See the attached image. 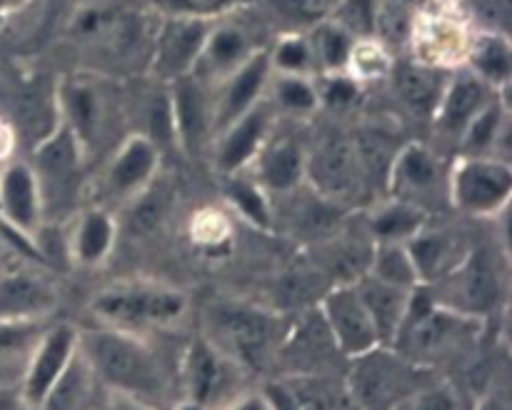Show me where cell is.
<instances>
[{
  "mask_svg": "<svg viewBox=\"0 0 512 410\" xmlns=\"http://www.w3.org/2000/svg\"><path fill=\"white\" fill-rule=\"evenodd\" d=\"M78 343L110 400L118 398L125 405L160 403L165 373L143 335L98 323L95 328L78 330Z\"/></svg>",
  "mask_w": 512,
  "mask_h": 410,
  "instance_id": "1",
  "label": "cell"
},
{
  "mask_svg": "<svg viewBox=\"0 0 512 410\" xmlns=\"http://www.w3.org/2000/svg\"><path fill=\"white\" fill-rule=\"evenodd\" d=\"M480 330H483V320L438 303L420 285L415 288L403 325L390 345L413 363L430 368L433 363L465 353V348L475 343Z\"/></svg>",
  "mask_w": 512,
  "mask_h": 410,
  "instance_id": "2",
  "label": "cell"
},
{
  "mask_svg": "<svg viewBox=\"0 0 512 410\" xmlns=\"http://www.w3.org/2000/svg\"><path fill=\"white\" fill-rule=\"evenodd\" d=\"M90 310L98 323L143 335L178 325L188 313V298L173 285L155 280H123L100 290Z\"/></svg>",
  "mask_w": 512,
  "mask_h": 410,
  "instance_id": "3",
  "label": "cell"
},
{
  "mask_svg": "<svg viewBox=\"0 0 512 410\" xmlns=\"http://www.w3.org/2000/svg\"><path fill=\"white\" fill-rule=\"evenodd\" d=\"M423 365L405 358L393 345H375L350 358L345 393L350 405L363 408H403L410 395L425 385Z\"/></svg>",
  "mask_w": 512,
  "mask_h": 410,
  "instance_id": "4",
  "label": "cell"
},
{
  "mask_svg": "<svg viewBox=\"0 0 512 410\" xmlns=\"http://www.w3.org/2000/svg\"><path fill=\"white\" fill-rule=\"evenodd\" d=\"M305 183L330 203L348 208L368 193V180L360 168L350 130L325 125L305 140Z\"/></svg>",
  "mask_w": 512,
  "mask_h": 410,
  "instance_id": "5",
  "label": "cell"
},
{
  "mask_svg": "<svg viewBox=\"0 0 512 410\" xmlns=\"http://www.w3.org/2000/svg\"><path fill=\"white\" fill-rule=\"evenodd\" d=\"M30 165L38 178L40 195H43L45 220L53 215L55 223H60L63 215L75 213L78 195L83 190L85 168H88V155L63 120L35 143Z\"/></svg>",
  "mask_w": 512,
  "mask_h": 410,
  "instance_id": "6",
  "label": "cell"
},
{
  "mask_svg": "<svg viewBox=\"0 0 512 410\" xmlns=\"http://www.w3.org/2000/svg\"><path fill=\"white\" fill-rule=\"evenodd\" d=\"M210 340L223 353L248 368H260L268 363L280 345L285 343L283 323L270 310L248 303H218L210 305Z\"/></svg>",
  "mask_w": 512,
  "mask_h": 410,
  "instance_id": "7",
  "label": "cell"
},
{
  "mask_svg": "<svg viewBox=\"0 0 512 410\" xmlns=\"http://www.w3.org/2000/svg\"><path fill=\"white\" fill-rule=\"evenodd\" d=\"M60 120L75 133L83 145L88 163L110 138V125H115L118 100L100 75L73 73L60 80L58 88Z\"/></svg>",
  "mask_w": 512,
  "mask_h": 410,
  "instance_id": "8",
  "label": "cell"
},
{
  "mask_svg": "<svg viewBox=\"0 0 512 410\" xmlns=\"http://www.w3.org/2000/svg\"><path fill=\"white\" fill-rule=\"evenodd\" d=\"M433 285L443 290V293H430L438 303L470 315V318L483 320V323L490 313L500 308L505 293L503 268H500L498 258L485 248H470L463 260Z\"/></svg>",
  "mask_w": 512,
  "mask_h": 410,
  "instance_id": "9",
  "label": "cell"
},
{
  "mask_svg": "<svg viewBox=\"0 0 512 410\" xmlns=\"http://www.w3.org/2000/svg\"><path fill=\"white\" fill-rule=\"evenodd\" d=\"M512 195L508 160L490 155H463L448 170V203L473 218H495L505 213Z\"/></svg>",
  "mask_w": 512,
  "mask_h": 410,
  "instance_id": "10",
  "label": "cell"
},
{
  "mask_svg": "<svg viewBox=\"0 0 512 410\" xmlns=\"http://www.w3.org/2000/svg\"><path fill=\"white\" fill-rule=\"evenodd\" d=\"M240 370L243 365L218 348L208 335L190 340L180 360V385L185 400L180 405L210 408V405H230L238 398Z\"/></svg>",
  "mask_w": 512,
  "mask_h": 410,
  "instance_id": "11",
  "label": "cell"
},
{
  "mask_svg": "<svg viewBox=\"0 0 512 410\" xmlns=\"http://www.w3.org/2000/svg\"><path fill=\"white\" fill-rule=\"evenodd\" d=\"M473 33L468 20L455 8V0H428L415 18L408 45L413 48V58L453 70L465 63Z\"/></svg>",
  "mask_w": 512,
  "mask_h": 410,
  "instance_id": "12",
  "label": "cell"
},
{
  "mask_svg": "<svg viewBox=\"0 0 512 410\" xmlns=\"http://www.w3.org/2000/svg\"><path fill=\"white\" fill-rule=\"evenodd\" d=\"M385 190L390 198L428 210L440 200L448 203V170L428 145L403 143L390 163Z\"/></svg>",
  "mask_w": 512,
  "mask_h": 410,
  "instance_id": "13",
  "label": "cell"
},
{
  "mask_svg": "<svg viewBox=\"0 0 512 410\" xmlns=\"http://www.w3.org/2000/svg\"><path fill=\"white\" fill-rule=\"evenodd\" d=\"M213 20L160 15L150 43V70L160 83L193 73Z\"/></svg>",
  "mask_w": 512,
  "mask_h": 410,
  "instance_id": "14",
  "label": "cell"
},
{
  "mask_svg": "<svg viewBox=\"0 0 512 410\" xmlns=\"http://www.w3.org/2000/svg\"><path fill=\"white\" fill-rule=\"evenodd\" d=\"M318 310L335 348L345 358H355L360 353H368L375 345H385L355 283H335L323 295Z\"/></svg>",
  "mask_w": 512,
  "mask_h": 410,
  "instance_id": "15",
  "label": "cell"
},
{
  "mask_svg": "<svg viewBox=\"0 0 512 410\" xmlns=\"http://www.w3.org/2000/svg\"><path fill=\"white\" fill-rule=\"evenodd\" d=\"M170 110H173L175 145L188 158H200L213 143V100L205 90V80L195 73L168 83Z\"/></svg>",
  "mask_w": 512,
  "mask_h": 410,
  "instance_id": "16",
  "label": "cell"
},
{
  "mask_svg": "<svg viewBox=\"0 0 512 410\" xmlns=\"http://www.w3.org/2000/svg\"><path fill=\"white\" fill-rule=\"evenodd\" d=\"M275 128V108L270 100H258L253 108L225 125L213 138V165L220 175L243 173Z\"/></svg>",
  "mask_w": 512,
  "mask_h": 410,
  "instance_id": "17",
  "label": "cell"
},
{
  "mask_svg": "<svg viewBox=\"0 0 512 410\" xmlns=\"http://www.w3.org/2000/svg\"><path fill=\"white\" fill-rule=\"evenodd\" d=\"M43 220V195H40L33 165L25 160H5L0 165V223L3 228L30 245Z\"/></svg>",
  "mask_w": 512,
  "mask_h": 410,
  "instance_id": "18",
  "label": "cell"
},
{
  "mask_svg": "<svg viewBox=\"0 0 512 410\" xmlns=\"http://www.w3.org/2000/svg\"><path fill=\"white\" fill-rule=\"evenodd\" d=\"M160 170V145L145 133L125 135L105 165L103 188L110 200H135Z\"/></svg>",
  "mask_w": 512,
  "mask_h": 410,
  "instance_id": "19",
  "label": "cell"
},
{
  "mask_svg": "<svg viewBox=\"0 0 512 410\" xmlns=\"http://www.w3.org/2000/svg\"><path fill=\"white\" fill-rule=\"evenodd\" d=\"M58 305V290L40 270L15 258L0 263V320H48Z\"/></svg>",
  "mask_w": 512,
  "mask_h": 410,
  "instance_id": "20",
  "label": "cell"
},
{
  "mask_svg": "<svg viewBox=\"0 0 512 410\" xmlns=\"http://www.w3.org/2000/svg\"><path fill=\"white\" fill-rule=\"evenodd\" d=\"M75 350H78V328L58 323L43 330V335L35 343L33 355H30L23 380H20L23 408H43L45 395L50 393L58 375L70 363Z\"/></svg>",
  "mask_w": 512,
  "mask_h": 410,
  "instance_id": "21",
  "label": "cell"
},
{
  "mask_svg": "<svg viewBox=\"0 0 512 410\" xmlns=\"http://www.w3.org/2000/svg\"><path fill=\"white\" fill-rule=\"evenodd\" d=\"M70 33L75 40L125 55L143 40V20L135 13H125L118 5L88 3L75 10Z\"/></svg>",
  "mask_w": 512,
  "mask_h": 410,
  "instance_id": "22",
  "label": "cell"
},
{
  "mask_svg": "<svg viewBox=\"0 0 512 410\" xmlns=\"http://www.w3.org/2000/svg\"><path fill=\"white\" fill-rule=\"evenodd\" d=\"M273 65H270V53L265 48H258L243 65L218 80L220 90L213 98V130L215 135L233 123L238 115L253 108L258 100L265 98V88L270 85ZM213 135V138H215Z\"/></svg>",
  "mask_w": 512,
  "mask_h": 410,
  "instance_id": "23",
  "label": "cell"
},
{
  "mask_svg": "<svg viewBox=\"0 0 512 410\" xmlns=\"http://www.w3.org/2000/svg\"><path fill=\"white\" fill-rule=\"evenodd\" d=\"M498 93L493 85H488L485 80H480L473 70H468L465 65L453 68L448 75V83H445L443 95L438 100V108L433 113V123L438 125L440 133L448 135V138H460V133L465 130V125L490 103V98Z\"/></svg>",
  "mask_w": 512,
  "mask_h": 410,
  "instance_id": "24",
  "label": "cell"
},
{
  "mask_svg": "<svg viewBox=\"0 0 512 410\" xmlns=\"http://www.w3.org/2000/svg\"><path fill=\"white\" fill-rule=\"evenodd\" d=\"M253 170V178L263 185L270 198L295 193L305 183V140L290 133H270L260 153L255 155Z\"/></svg>",
  "mask_w": 512,
  "mask_h": 410,
  "instance_id": "25",
  "label": "cell"
},
{
  "mask_svg": "<svg viewBox=\"0 0 512 410\" xmlns=\"http://www.w3.org/2000/svg\"><path fill=\"white\" fill-rule=\"evenodd\" d=\"M45 320H0V405H23L20 380H23L35 343L43 335Z\"/></svg>",
  "mask_w": 512,
  "mask_h": 410,
  "instance_id": "26",
  "label": "cell"
},
{
  "mask_svg": "<svg viewBox=\"0 0 512 410\" xmlns=\"http://www.w3.org/2000/svg\"><path fill=\"white\" fill-rule=\"evenodd\" d=\"M255 50H258V45L250 38L248 30L235 23H218V20H213L208 38H205L203 53H200L193 73L200 80H215L218 83L225 75L233 73L238 65H243Z\"/></svg>",
  "mask_w": 512,
  "mask_h": 410,
  "instance_id": "27",
  "label": "cell"
},
{
  "mask_svg": "<svg viewBox=\"0 0 512 410\" xmlns=\"http://www.w3.org/2000/svg\"><path fill=\"white\" fill-rule=\"evenodd\" d=\"M390 75H393L398 98L420 118H433L440 95L445 90V83H448L450 70L423 63L418 58H410L393 63Z\"/></svg>",
  "mask_w": 512,
  "mask_h": 410,
  "instance_id": "28",
  "label": "cell"
},
{
  "mask_svg": "<svg viewBox=\"0 0 512 410\" xmlns=\"http://www.w3.org/2000/svg\"><path fill=\"white\" fill-rule=\"evenodd\" d=\"M353 283L358 288L360 298H363L365 308H368L370 318H373L375 328H378L380 340L385 345H390L395 340V335H398L400 325H403L405 313L410 308V298H413L415 290L390 285L370 273H363Z\"/></svg>",
  "mask_w": 512,
  "mask_h": 410,
  "instance_id": "29",
  "label": "cell"
},
{
  "mask_svg": "<svg viewBox=\"0 0 512 410\" xmlns=\"http://www.w3.org/2000/svg\"><path fill=\"white\" fill-rule=\"evenodd\" d=\"M405 245H408L415 268H418L420 285H433L435 280L450 273L470 250L465 248V243L455 233H448L445 228L430 230L428 225L420 233H415Z\"/></svg>",
  "mask_w": 512,
  "mask_h": 410,
  "instance_id": "30",
  "label": "cell"
},
{
  "mask_svg": "<svg viewBox=\"0 0 512 410\" xmlns=\"http://www.w3.org/2000/svg\"><path fill=\"white\" fill-rule=\"evenodd\" d=\"M115 235H118V225L108 208L93 205L88 210H80L68 235L70 260L80 265H100L113 250Z\"/></svg>",
  "mask_w": 512,
  "mask_h": 410,
  "instance_id": "31",
  "label": "cell"
},
{
  "mask_svg": "<svg viewBox=\"0 0 512 410\" xmlns=\"http://www.w3.org/2000/svg\"><path fill=\"white\" fill-rule=\"evenodd\" d=\"M463 65L495 90H508L512 73L510 38L500 30H475Z\"/></svg>",
  "mask_w": 512,
  "mask_h": 410,
  "instance_id": "32",
  "label": "cell"
},
{
  "mask_svg": "<svg viewBox=\"0 0 512 410\" xmlns=\"http://www.w3.org/2000/svg\"><path fill=\"white\" fill-rule=\"evenodd\" d=\"M95 393H105L103 385H100L98 375H95L93 365L88 363L85 353L78 350L73 353L70 363L65 365L63 373L58 375V380L53 383L50 393L45 395L43 408H55V410H78L88 408L95 403Z\"/></svg>",
  "mask_w": 512,
  "mask_h": 410,
  "instance_id": "33",
  "label": "cell"
},
{
  "mask_svg": "<svg viewBox=\"0 0 512 410\" xmlns=\"http://www.w3.org/2000/svg\"><path fill=\"white\" fill-rule=\"evenodd\" d=\"M428 223V210L398 198H390L368 210V235L373 243H408Z\"/></svg>",
  "mask_w": 512,
  "mask_h": 410,
  "instance_id": "34",
  "label": "cell"
},
{
  "mask_svg": "<svg viewBox=\"0 0 512 410\" xmlns=\"http://www.w3.org/2000/svg\"><path fill=\"white\" fill-rule=\"evenodd\" d=\"M508 90H498L490 98V103L465 125L458 143L463 155H490L495 158V150L508 138Z\"/></svg>",
  "mask_w": 512,
  "mask_h": 410,
  "instance_id": "35",
  "label": "cell"
},
{
  "mask_svg": "<svg viewBox=\"0 0 512 410\" xmlns=\"http://www.w3.org/2000/svg\"><path fill=\"white\" fill-rule=\"evenodd\" d=\"M223 193L228 203L258 230H270L275 225L273 200L258 180L250 178L248 170L223 175Z\"/></svg>",
  "mask_w": 512,
  "mask_h": 410,
  "instance_id": "36",
  "label": "cell"
},
{
  "mask_svg": "<svg viewBox=\"0 0 512 410\" xmlns=\"http://www.w3.org/2000/svg\"><path fill=\"white\" fill-rule=\"evenodd\" d=\"M350 135H353L360 168H363L365 180H368V188H373V185L385 188L390 163H393L395 153H398L403 143L393 140V135L385 133L383 128H358L350 130Z\"/></svg>",
  "mask_w": 512,
  "mask_h": 410,
  "instance_id": "37",
  "label": "cell"
},
{
  "mask_svg": "<svg viewBox=\"0 0 512 410\" xmlns=\"http://www.w3.org/2000/svg\"><path fill=\"white\" fill-rule=\"evenodd\" d=\"M308 35L318 73H340V70L348 68L350 50H353V43L358 38H353L343 25L333 23V20H323V23L313 25Z\"/></svg>",
  "mask_w": 512,
  "mask_h": 410,
  "instance_id": "38",
  "label": "cell"
},
{
  "mask_svg": "<svg viewBox=\"0 0 512 410\" xmlns=\"http://www.w3.org/2000/svg\"><path fill=\"white\" fill-rule=\"evenodd\" d=\"M368 273L398 288H420V275L405 243H373Z\"/></svg>",
  "mask_w": 512,
  "mask_h": 410,
  "instance_id": "39",
  "label": "cell"
},
{
  "mask_svg": "<svg viewBox=\"0 0 512 410\" xmlns=\"http://www.w3.org/2000/svg\"><path fill=\"white\" fill-rule=\"evenodd\" d=\"M273 103L275 110H283L290 115H313L320 108L318 88H315V75H295V73H273Z\"/></svg>",
  "mask_w": 512,
  "mask_h": 410,
  "instance_id": "40",
  "label": "cell"
},
{
  "mask_svg": "<svg viewBox=\"0 0 512 410\" xmlns=\"http://www.w3.org/2000/svg\"><path fill=\"white\" fill-rule=\"evenodd\" d=\"M273 73H295V75H315V53L310 45V35L303 30H290L278 43L268 50Z\"/></svg>",
  "mask_w": 512,
  "mask_h": 410,
  "instance_id": "41",
  "label": "cell"
},
{
  "mask_svg": "<svg viewBox=\"0 0 512 410\" xmlns=\"http://www.w3.org/2000/svg\"><path fill=\"white\" fill-rule=\"evenodd\" d=\"M393 63V50L373 35V38L355 40L353 50H350L348 68L345 70L353 78H358L360 83H365V80H380L385 75H390Z\"/></svg>",
  "mask_w": 512,
  "mask_h": 410,
  "instance_id": "42",
  "label": "cell"
},
{
  "mask_svg": "<svg viewBox=\"0 0 512 410\" xmlns=\"http://www.w3.org/2000/svg\"><path fill=\"white\" fill-rule=\"evenodd\" d=\"M338 3L340 0H268L275 15H280L285 23L295 25V30H310L313 25L328 20Z\"/></svg>",
  "mask_w": 512,
  "mask_h": 410,
  "instance_id": "43",
  "label": "cell"
},
{
  "mask_svg": "<svg viewBox=\"0 0 512 410\" xmlns=\"http://www.w3.org/2000/svg\"><path fill=\"white\" fill-rule=\"evenodd\" d=\"M315 88H318L320 108L345 110L358 103L360 80L353 78L348 70L340 73H318L315 75Z\"/></svg>",
  "mask_w": 512,
  "mask_h": 410,
  "instance_id": "44",
  "label": "cell"
},
{
  "mask_svg": "<svg viewBox=\"0 0 512 410\" xmlns=\"http://www.w3.org/2000/svg\"><path fill=\"white\" fill-rule=\"evenodd\" d=\"M150 8L160 15H183V18L220 20L233 13L243 0H148Z\"/></svg>",
  "mask_w": 512,
  "mask_h": 410,
  "instance_id": "45",
  "label": "cell"
},
{
  "mask_svg": "<svg viewBox=\"0 0 512 410\" xmlns=\"http://www.w3.org/2000/svg\"><path fill=\"white\" fill-rule=\"evenodd\" d=\"M158 93L150 95L145 103V135L163 148V145L175 143L173 133V110H170L168 83H163Z\"/></svg>",
  "mask_w": 512,
  "mask_h": 410,
  "instance_id": "46",
  "label": "cell"
},
{
  "mask_svg": "<svg viewBox=\"0 0 512 410\" xmlns=\"http://www.w3.org/2000/svg\"><path fill=\"white\" fill-rule=\"evenodd\" d=\"M328 20L343 25L353 38L375 35V0H340Z\"/></svg>",
  "mask_w": 512,
  "mask_h": 410,
  "instance_id": "47",
  "label": "cell"
},
{
  "mask_svg": "<svg viewBox=\"0 0 512 410\" xmlns=\"http://www.w3.org/2000/svg\"><path fill=\"white\" fill-rule=\"evenodd\" d=\"M190 235H193L198 243L203 245H220L230 235L228 220L220 213H213V210H205L190 225Z\"/></svg>",
  "mask_w": 512,
  "mask_h": 410,
  "instance_id": "48",
  "label": "cell"
},
{
  "mask_svg": "<svg viewBox=\"0 0 512 410\" xmlns=\"http://www.w3.org/2000/svg\"><path fill=\"white\" fill-rule=\"evenodd\" d=\"M15 143H18V135H15L13 123L0 118V165H3L5 160L13 158Z\"/></svg>",
  "mask_w": 512,
  "mask_h": 410,
  "instance_id": "49",
  "label": "cell"
},
{
  "mask_svg": "<svg viewBox=\"0 0 512 410\" xmlns=\"http://www.w3.org/2000/svg\"><path fill=\"white\" fill-rule=\"evenodd\" d=\"M33 0H0V25L8 23L10 18H15L18 13H23Z\"/></svg>",
  "mask_w": 512,
  "mask_h": 410,
  "instance_id": "50",
  "label": "cell"
},
{
  "mask_svg": "<svg viewBox=\"0 0 512 410\" xmlns=\"http://www.w3.org/2000/svg\"><path fill=\"white\" fill-rule=\"evenodd\" d=\"M8 233H10L8 228L0 230V263H3V260H8V258H13V253H10V240H8Z\"/></svg>",
  "mask_w": 512,
  "mask_h": 410,
  "instance_id": "51",
  "label": "cell"
},
{
  "mask_svg": "<svg viewBox=\"0 0 512 410\" xmlns=\"http://www.w3.org/2000/svg\"><path fill=\"white\" fill-rule=\"evenodd\" d=\"M455 3H458V0H455Z\"/></svg>",
  "mask_w": 512,
  "mask_h": 410,
  "instance_id": "52",
  "label": "cell"
}]
</instances>
